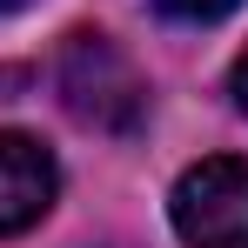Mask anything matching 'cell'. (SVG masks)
I'll return each mask as SVG.
<instances>
[{"label":"cell","instance_id":"cell-1","mask_svg":"<svg viewBox=\"0 0 248 248\" xmlns=\"http://www.w3.org/2000/svg\"><path fill=\"white\" fill-rule=\"evenodd\" d=\"M61 101L94 134H134L148 114V81L108 34H74L61 54Z\"/></svg>","mask_w":248,"mask_h":248},{"label":"cell","instance_id":"cell-2","mask_svg":"<svg viewBox=\"0 0 248 248\" xmlns=\"http://www.w3.org/2000/svg\"><path fill=\"white\" fill-rule=\"evenodd\" d=\"M168 215L188 248H248V161H235V155L195 161L174 181Z\"/></svg>","mask_w":248,"mask_h":248},{"label":"cell","instance_id":"cell-3","mask_svg":"<svg viewBox=\"0 0 248 248\" xmlns=\"http://www.w3.org/2000/svg\"><path fill=\"white\" fill-rule=\"evenodd\" d=\"M54 188H61V168L34 134H0V235H27L54 208Z\"/></svg>","mask_w":248,"mask_h":248},{"label":"cell","instance_id":"cell-4","mask_svg":"<svg viewBox=\"0 0 248 248\" xmlns=\"http://www.w3.org/2000/svg\"><path fill=\"white\" fill-rule=\"evenodd\" d=\"M161 14H174V20H221V14H235L242 0H155Z\"/></svg>","mask_w":248,"mask_h":248},{"label":"cell","instance_id":"cell-5","mask_svg":"<svg viewBox=\"0 0 248 248\" xmlns=\"http://www.w3.org/2000/svg\"><path fill=\"white\" fill-rule=\"evenodd\" d=\"M235 101H242V114H248V54L235 61Z\"/></svg>","mask_w":248,"mask_h":248},{"label":"cell","instance_id":"cell-6","mask_svg":"<svg viewBox=\"0 0 248 248\" xmlns=\"http://www.w3.org/2000/svg\"><path fill=\"white\" fill-rule=\"evenodd\" d=\"M7 7H27V0H0V14H7Z\"/></svg>","mask_w":248,"mask_h":248}]
</instances>
